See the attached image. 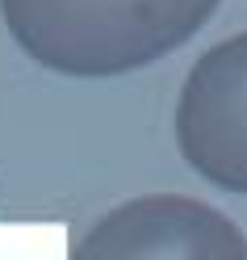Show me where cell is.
Wrapping results in <instances>:
<instances>
[{
    "instance_id": "6da1fadb",
    "label": "cell",
    "mask_w": 247,
    "mask_h": 260,
    "mask_svg": "<svg viewBox=\"0 0 247 260\" xmlns=\"http://www.w3.org/2000/svg\"><path fill=\"white\" fill-rule=\"evenodd\" d=\"M222 0H0L13 42L59 76H126L180 51Z\"/></svg>"
},
{
    "instance_id": "7a4b0ae2",
    "label": "cell",
    "mask_w": 247,
    "mask_h": 260,
    "mask_svg": "<svg viewBox=\"0 0 247 260\" xmlns=\"http://www.w3.org/2000/svg\"><path fill=\"white\" fill-rule=\"evenodd\" d=\"M67 260H247V235L209 202L147 193L101 214Z\"/></svg>"
},
{
    "instance_id": "3957f363",
    "label": "cell",
    "mask_w": 247,
    "mask_h": 260,
    "mask_svg": "<svg viewBox=\"0 0 247 260\" xmlns=\"http://www.w3.org/2000/svg\"><path fill=\"white\" fill-rule=\"evenodd\" d=\"M176 147L201 181L247 198V29L214 42L189 68L176 101Z\"/></svg>"
}]
</instances>
